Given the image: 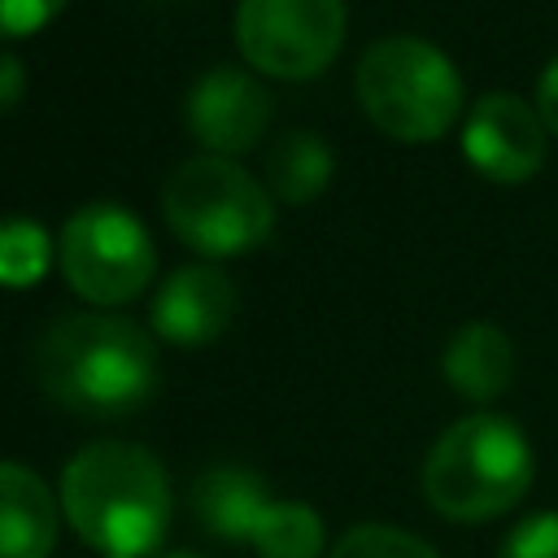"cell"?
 <instances>
[{
  "mask_svg": "<svg viewBox=\"0 0 558 558\" xmlns=\"http://www.w3.org/2000/svg\"><path fill=\"white\" fill-rule=\"evenodd\" d=\"M39 388L74 414L122 418L148 405L161 379L157 340L126 314L83 310L61 314L44 327L35 344Z\"/></svg>",
  "mask_w": 558,
  "mask_h": 558,
  "instance_id": "1",
  "label": "cell"
},
{
  "mask_svg": "<svg viewBox=\"0 0 558 558\" xmlns=\"http://www.w3.org/2000/svg\"><path fill=\"white\" fill-rule=\"evenodd\" d=\"M61 514L100 558H148L174 514L161 458L135 440H92L61 466Z\"/></svg>",
  "mask_w": 558,
  "mask_h": 558,
  "instance_id": "2",
  "label": "cell"
},
{
  "mask_svg": "<svg viewBox=\"0 0 558 558\" xmlns=\"http://www.w3.org/2000/svg\"><path fill=\"white\" fill-rule=\"evenodd\" d=\"M536 475L527 432L493 410L449 423L423 458V497L449 523H488L514 510Z\"/></svg>",
  "mask_w": 558,
  "mask_h": 558,
  "instance_id": "3",
  "label": "cell"
},
{
  "mask_svg": "<svg viewBox=\"0 0 558 558\" xmlns=\"http://www.w3.org/2000/svg\"><path fill=\"white\" fill-rule=\"evenodd\" d=\"M353 92L371 126L401 144H432L466 118L462 70L440 44L418 35L375 39L357 57Z\"/></svg>",
  "mask_w": 558,
  "mask_h": 558,
  "instance_id": "4",
  "label": "cell"
},
{
  "mask_svg": "<svg viewBox=\"0 0 558 558\" xmlns=\"http://www.w3.org/2000/svg\"><path fill=\"white\" fill-rule=\"evenodd\" d=\"M161 218L205 262L240 257L270 240L275 196L235 157H187L161 183Z\"/></svg>",
  "mask_w": 558,
  "mask_h": 558,
  "instance_id": "5",
  "label": "cell"
},
{
  "mask_svg": "<svg viewBox=\"0 0 558 558\" xmlns=\"http://www.w3.org/2000/svg\"><path fill=\"white\" fill-rule=\"evenodd\" d=\"M57 266L74 296L96 310H118L148 292L157 275V244L126 205L87 201L57 235Z\"/></svg>",
  "mask_w": 558,
  "mask_h": 558,
  "instance_id": "6",
  "label": "cell"
},
{
  "mask_svg": "<svg viewBox=\"0 0 558 558\" xmlns=\"http://www.w3.org/2000/svg\"><path fill=\"white\" fill-rule=\"evenodd\" d=\"M349 35L344 0H240L231 39L253 74L305 83L331 70Z\"/></svg>",
  "mask_w": 558,
  "mask_h": 558,
  "instance_id": "7",
  "label": "cell"
},
{
  "mask_svg": "<svg viewBox=\"0 0 558 558\" xmlns=\"http://www.w3.org/2000/svg\"><path fill=\"white\" fill-rule=\"evenodd\" d=\"M549 153V131L514 92H484L462 118V157L488 183H527L541 174Z\"/></svg>",
  "mask_w": 558,
  "mask_h": 558,
  "instance_id": "8",
  "label": "cell"
},
{
  "mask_svg": "<svg viewBox=\"0 0 558 558\" xmlns=\"http://www.w3.org/2000/svg\"><path fill=\"white\" fill-rule=\"evenodd\" d=\"M183 113H187L192 140L205 153L240 157L262 144V135L275 118V96L266 92V83L253 70L214 65L192 83Z\"/></svg>",
  "mask_w": 558,
  "mask_h": 558,
  "instance_id": "9",
  "label": "cell"
},
{
  "mask_svg": "<svg viewBox=\"0 0 558 558\" xmlns=\"http://www.w3.org/2000/svg\"><path fill=\"white\" fill-rule=\"evenodd\" d=\"M235 279L214 262H187L170 270L148 305V331L179 349L214 344L235 318Z\"/></svg>",
  "mask_w": 558,
  "mask_h": 558,
  "instance_id": "10",
  "label": "cell"
},
{
  "mask_svg": "<svg viewBox=\"0 0 558 558\" xmlns=\"http://www.w3.org/2000/svg\"><path fill=\"white\" fill-rule=\"evenodd\" d=\"M61 497L13 458H0V558H52Z\"/></svg>",
  "mask_w": 558,
  "mask_h": 558,
  "instance_id": "11",
  "label": "cell"
},
{
  "mask_svg": "<svg viewBox=\"0 0 558 558\" xmlns=\"http://www.w3.org/2000/svg\"><path fill=\"white\" fill-rule=\"evenodd\" d=\"M440 375L445 384L471 401V405H488L497 401L510 384H514V344L506 336V327L488 323V318H471L462 323L440 353Z\"/></svg>",
  "mask_w": 558,
  "mask_h": 558,
  "instance_id": "12",
  "label": "cell"
},
{
  "mask_svg": "<svg viewBox=\"0 0 558 558\" xmlns=\"http://www.w3.org/2000/svg\"><path fill=\"white\" fill-rule=\"evenodd\" d=\"M270 501L275 497H270L266 480L257 471H248V466H235V462L205 466L192 480V514H196V523L205 532H214L218 541H227V545L248 541Z\"/></svg>",
  "mask_w": 558,
  "mask_h": 558,
  "instance_id": "13",
  "label": "cell"
},
{
  "mask_svg": "<svg viewBox=\"0 0 558 558\" xmlns=\"http://www.w3.org/2000/svg\"><path fill=\"white\" fill-rule=\"evenodd\" d=\"M336 153L314 131H283L262 157V183L279 205H310L327 192Z\"/></svg>",
  "mask_w": 558,
  "mask_h": 558,
  "instance_id": "14",
  "label": "cell"
},
{
  "mask_svg": "<svg viewBox=\"0 0 558 558\" xmlns=\"http://www.w3.org/2000/svg\"><path fill=\"white\" fill-rule=\"evenodd\" d=\"M248 545L257 558H323L327 554V527L310 501L275 497L266 506V514L257 519Z\"/></svg>",
  "mask_w": 558,
  "mask_h": 558,
  "instance_id": "15",
  "label": "cell"
},
{
  "mask_svg": "<svg viewBox=\"0 0 558 558\" xmlns=\"http://www.w3.org/2000/svg\"><path fill=\"white\" fill-rule=\"evenodd\" d=\"M57 262V244L35 218H0V288H31Z\"/></svg>",
  "mask_w": 558,
  "mask_h": 558,
  "instance_id": "16",
  "label": "cell"
},
{
  "mask_svg": "<svg viewBox=\"0 0 558 558\" xmlns=\"http://www.w3.org/2000/svg\"><path fill=\"white\" fill-rule=\"evenodd\" d=\"M327 558H440L436 545H427L423 536L392 527V523H353L344 527Z\"/></svg>",
  "mask_w": 558,
  "mask_h": 558,
  "instance_id": "17",
  "label": "cell"
},
{
  "mask_svg": "<svg viewBox=\"0 0 558 558\" xmlns=\"http://www.w3.org/2000/svg\"><path fill=\"white\" fill-rule=\"evenodd\" d=\"M497 558H558V510H536L519 519L497 545Z\"/></svg>",
  "mask_w": 558,
  "mask_h": 558,
  "instance_id": "18",
  "label": "cell"
},
{
  "mask_svg": "<svg viewBox=\"0 0 558 558\" xmlns=\"http://www.w3.org/2000/svg\"><path fill=\"white\" fill-rule=\"evenodd\" d=\"M70 0H0V39H26L52 26Z\"/></svg>",
  "mask_w": 558,
  "mask_h": 558,
  "instance_id": "19",
  "label": "cell"
},
{
  "mask_svg": "<svg viewBox=\"0 0 558 558\" xmlns=\"http://www.w3.org/2000/svg\"><path fill=\"white\" fill-rule=\"evenodd\" d=\"M532 105H536L545 131L558 135V57H549L545 70L536 74V100H532Z\"/></svg>",
  "mask_w": 558,
  "mask_h": 558,
  "instance_id": "20",
  "label": "cell"
},
{
  "mask_svg": "<svg viewBox=\"0 0 558 558\" xmlns=\"http://www.w3.org/2000/svg\"><path fill=\"white\" fill-rule=\"evenodd\" d=\"M26 96V61L9 48H0V113H9Z\"/></svg>",
  "mask_w": 558,
  "mask_h": 558,
  "instance_id": "21",
  "label": "cell"
},
{
  "mask_svg": "<svg viewBox=\"0 0 558 558\" xmlns=\"http://www.w3.org/2000/svg\"><path fill=\"white\" fill-rule=\"evenodd\" d=\"M166 558H201V554H192V549H174V554H166Z\"/></svg>",
  "mask_w": 558,
  "mask_h": 558,
  "instance_id": "22",
  "label": "cell"
}]
</instances>
